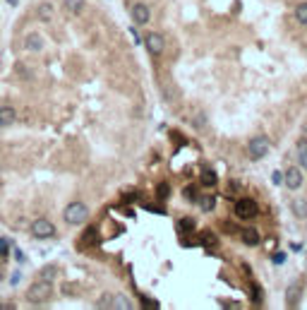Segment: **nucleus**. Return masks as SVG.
<instances>
[{"mask_svg":"<svg viewBox=\"0 0 307 310\" xmlns=\"http://www.w3.org/2000/svg\"><path fill=\"white\" fill-rule=\"evenodd\" d=\"M51 296H53V282H41V279H36V282L27 288V301L29 303H36V306L51 301Z\"/></svg>","mask_w":307,"mask_h":310,"instance_id":"f257e3e1","label":"nucleus"},{"mask_svg":"<svg viewBox=\"0 0 307 310\" xmlns=\"http://www.w3.org/2000/svg\"><path fill=\"white\" fill-rule=\"evenodd\" d=\"M156 195H159V199L168 198V185H166V183H161V185H159V193H156Z\"/></svg>","mask_w":307,"mask_h":310,"instance_id":"bb28decb","label":"nucleus"},{"mask_svg":"<svg viewBox=\"0 0 307 310\" xmlns=\"http://www.w3.org/2000/svg\"><path fill=\"white\" fill-rule=\"evenodd\" d=\"M300 296H303V282H293L286 288V308H298L300 303Z\"/></svg>","mask_w":307,"mask_h":310,"instance_id":"0eeeda50","label":"nucleus"},{"mask_svg":"<svg viewBox=\"0 0 307 310\" xmlns=\"http://www.w3.org/2000/svg\"><path fill=\"white\" fill-rule=\"evenodd\" d=\"M240 238H243L245 245H259V231L257 228H243Z\"/></svg>","mask_w":307,"mask_h":310,"instance_id":"ddd939ff","label":"nucleus"},{"mask_svg":"<svg viewBox=\"0 0 307 310\" xmlns=\"http://www.w3.org/2000/svg\"><path fill=\"white\" fill-rule=\"evenodd\" d=\"M142 303H144V308H159V303L156 301H149V298H142Z\"/></svg>","mask_w":307,"mask_h":310,"instance_id":"c756f323","label":"nucleus"},{"mask_svg":"<svg viewBox=\"0 0 307 310\" xmlns=\"http://www.w3.org/2000/svg\"><path fill=\"white\" fill-rule=\"evenodd\" d=\"M41 46H43V41H41L39 34H27V39H24V48L27 51H41Z\"/></svg>","mask_w":307,"mask_h":310,"instance_id":"2eb2a0df","label":"nucleus"},{"mask_svg":"<svg viewBox=\"0 0 307 310\" xmlns=\"http://www.w3.org/2000/svg\"><path fill=\"white\" fill-rule=\"evenodd\" d=\"M298 164H300V169L307 171V137L298 142Z\"/></svg>","mask_w":307,"mask_h":310,"instance_id":"f3484780","label":"nucleus"},{"mask_svg":"<svg viewBox=\"0 0 307 310\" xmlns=\"http://www.w3.org/2000/svg\"><path fill=\"white\" fill-rule=\"evenodd\" d=\"M96 308L99 310H111L113 308V293H103V296L96 301Z\"/></svg>","mask_w":307,"mask_h":310,"instance_id":"aec40b11","label":"nucleus"},{"mask_svg":"<svg viewBox=\"0 0 307 310\" xmlns=\"http://www.w3.org/2000/svg\"><path fill=\"white\" fill-rule=\"evenodd\" d=\"M113 308L115 310H132L135 303H132L127 296H123V293H113Z\"/></svg>","mask_w":307,"mask_h":310,"instance_id":"4468645a","label":"nucleus"},{"mask_svg":"<svg viewBox=\"0 0 307 310\" xmlns=\"http://www.w3.org/2000/svg\"><path fill=\"white\" fill-rule=\"evenodd\" d=\"M271 180H274L276 185H281V183H283V173H281V171H274V176H271Z\"/></svg>","mask_w":307,"mask_h":310,"instance_id":"c85d7f7f","label":"nucleus"},{"mask_svg":"<svg viewBox=\"0 0 307 310\" xmlns=\"http://www.w3.org/2000/svg\"><path fill=\"white\" fill-rule=\"evenodd\" d=\"M199 183H202L204 188H214V185L219 183L216 171H214V169H202V173H199Z\"/></svg>","mask_w":307,"mask_h":310,"instance_id":"9b49d317","label":"nucleus"},{"mask_svg":"<svg viewBox=\"0 0 307 310\" xmlns=\"http://www.w3.org/2000/svg\"><path fill=\"white\" fill-rule=\"evenodd\" d=\"M259 214V204L254 202V199L250 198H243L235 202V217L238 219H243V221H250V219H254Z\"/></svg>","mask_w":307,"mask_h":310,"instance_id":"20e7f679","label":"nucleus"},{"mask_svg":"<svg viewBox=\"0 0 307 310\" xmlns=\"http://www.w3.org/2000/svg\"><path fill=\"white\" fill-rule=\"evenodd\" d=\"M130 34H132V39H135V44H142V36H140V31H137V29L132 27V29H130Z\"/></svg>","mask_w":307,"mask_h":310,"instance_id":"7c9ffc66","label":"nucleus"},{"mask_svg":"<svg viewBox=\"0 0 307 310\" xmlns=\"http://www.w3.org/2000/svg\"><path fill=\"white\" fill-rule=\"evenodd\" d=\"M180 231H183V233H185V231H192V228H195V221H192V219H180Z\"/></svg>","mask_w":307,"mask_h":310,"instance_id":"5701e85b","label":"nucleus"},{"mask_svg":"<svg viewBox=\"0 0 307 310\" xmlns=\"http://www.w3.org/2000/svg\"><path fill=\"white\" fill-rule=\"evenodd\" d=\"M269 149H271V142L266 135H257V137H252L250 144H247V156H250L252 161H259V159H264L266 154H269Z\"/></svg>","mask_w":307,"mask_h":310,"instance_id":"7ed1b4c3","label":"nucleus"},{"mask_svg":"<svg viewBox=\"0 0 307 310\" xmlns=\"http://www.w3.org/2000/svg\"><path fill=\"white\" fill-rule=\"evenodd\" d=\"M7 253H10V241L7 238H0V257H5Z\"/></svg>","mask_w":307,"mask_h":310,"instance_id":"393cba45","label":"nucleus"},{"mask_svg":"<svg viewBox=\"0 0 307 310\" xmlns=\"http://www.w3.org/2000/svg\"><path fill=\"white\" fill-rule=\"evenodd\" d=\"M290 209H293V217L298 219H307V198H298L290 202Z\"/></svg>","mask_w":307,"mask_h":310,"instance_id":"f8f14e48","label":"nucleus"},{"mask_svg":"<svg viewBox=\"0 0 307 310\" xmlns=\"http://www.w3.org/2000/svg\"><path fill=\"white\" fill-rule=\"evenodd\" d=\"M271 260H274V265H283V262H286V253H274Z\"/></svg>","mask_w":307,"mask_h":310,"instance_id":"cd10ccee","label":"nucleus"},{"mask_svg":"<svg viewBox=\"0 0 307 310\" xmlns=\"http://www.w3.org/2000/svg\"><path fill=\"white\" fill-rule=\"evenodd\" d=\"M65 7H67L70 15H77V12H82L84 0H65Z\"/></svg>","mask_w":307,"mask_h":310,"instance_id":"412c9836","label":"nucleus"},{"mask_svg":"<svg viewBox=\"0 0 307 310\" xmlns=\"http://www.w3.org/2000/svg\"><path fill=\"white\" fill-rule=\"evenodd\" d=\"M132 20H135V24H146L149 20H151V10L144 5V2H135L132 5Z\"/></svg>","mask_w":307,"mask_h":310,"instance_id":"1a4fd4ad","label":"nucleus"},{"mask_svg":"<svg viewBox=\"0 0 307 310\" xmlns=\"http://www.w3.org/2000/svg\"><path fill=\"white\" fill-rule=\"evenodd\" d=\"M283 183L288 185V190H300V185H303V171H298V166H290L283 173Z\"/></svg>","mask_w":307,"mask_h":310,"instance_id":"6e6552de","label":"nucleus"},{"mask_svg":"<svg viewBox=\"0 0 307 310\" xmlns=\"http://www.w3.org/2000/svg\"><path fill=\"white\" fill-rule=\"evenodd\" d=\"M62 219L70 226H80L89 219V207L84 202H70L65 209H62Z\"/></svg>","mask_w":307,"mask_h":310,"instance_id":"f03ea898","label":"nucleus"},{"mask_svg":"<svg viewBox=\"0 0 307 310\" xmlns=\"http://www.w3.org/2000/svg\"><path fill=\"white\" fill-rule=\"evenodd\" d=\"M183 195H185V199H192V202H195V199H197V188H195V185H187Z\"/></svg>","mask_w":307,"mask_h":310,"instance_id":"b1692460","label":"nucleus"},{"mask_svg":"<svg viewBox=\"0 0 307 310\" xmlns=\"http://www.w3.org/2000/svg\"><path fill=\"white\" fill-rule=\"evenodd\" d=\"M39 279H41V282H56V279H58V267H56V265L43 267V269L39 272Z\"/></svg>","mask_w":307,"mask_h":310,"instance_id":"dca6fc26","label":"nucleus"},{"mask_svg":"<svg viewBox=\"0 0 307 310\" xmlns=\"http://www.w3.org/2000/svg\"><path fill=\"white\" fill-rule=\"evenodd\" d=\"M202 243H204V245H216V236H214V233H204V236H202Z\"/></svg>","mask_w":307,"mask_h":310,"instance_id":"a878e982","label":"nucleus"},{"mask_svg":"<svg viewBox=\"0 0 307 310\" xmlns=\"http://www.w3.org/2000/svg\"><path fill=\"white\" fill-rule=\"evenodd\" d=\"M197 202H199L202 212H211V209L216 207V198H214V195H202V198L197 199Z\"/></svg>","mask_w":307,"mask_h":310,"instance_id":"6ab92c4d","label":"nucleus"},{"mask_svg":"<svg viewBox=\"0 0 307 310\" xmlns=\"http://www.w3.org/2000/svg\"><path fill=\"white\" fill-rule=\"evenodd\" d=\"M290 250H293V253H300V250H303V245H300V243H293V245H290Z\"/></svg>","mask_w":307,"mask_h":310,"instance_id":"2f4dec72","label":"nucleus"},{"mask_svg":"<svg viewBox=\"0 0 307 310\" xmlns=\"http://www.w3.org/2000/svg\"><path fill=\"white\" fill-rule=\"evenodd\" d=\"M7 2H10V5H15V0H7Z\"/></svg>","mask_w":307,"mask_h":310,"instance_id":"473e14b6","label":"nucleus"},{"mask_svg":"<svg viewBox=\"0 0 307 310\" xmlns=\"http://www.w3.org/2000/svg\"><path fill=\"white\" fill-rule=\"evenodd\" d=\"M295 20H298L300 24H307V2H300V5L295 7Z\"/></svg>","mask_w":307,"mask_h":310,"instance_id":"4be33fe9","label":"nucleus"},{"mask_svg":"<svg viewBox=\"0 0 307 310\" xmlns=\"http://www.w3.org/2000/svg\"><path fill=\"white\" fill-rule=\"evenodd\" d=\"M31 236L39 238V241H46V238H53L56 236V226L51 224L48 219H36L31 224Z\"/></svg>","mask_w":307,"mask_h":310,"instance_id":"39448f33","label":"nucleus"},{"mask_svg":"<svg viewBox=\"0 0 307 310\" xmlns=\"http://www.w3.org/2000/svg\"><path fill=\"white\" fill-rule=\"evenodd\" d=\"M144 46H146V51H149L151 56H161V53H164V48H166V41H164V36H161V34L151 31V34H146V36H144Z\"/></svg>","mask_w":307,"mask_h":310,"instance_id":"423d86ee","label":"nucleus"},{"mask_svg":"<svg viewBox=\"0 0 307 310\" xmlns=\"http://www.w3.org/2000/svg\"><path fill=\"white\" fill-rule=\"evenodd\" d=\"M36 15H39V20H41V22H51V20H53V7H51L48 2H43V5H39Z\"/></svg>","mask_w":307,"mask_h":310,"instance_id":"a211bd4d","label":"nucleus"},{"mask_svg":"<svg viewBox=\"0 0 307 310\" xmlns=\"http://www.w3.org/2000/svg\"><path fill=\"white\" fill-rule=\"evenodd\" d=\"M15 120H17V111L12 106L0 109V128H10V125H15Z\"/></svg>","mask_w":307,"mask_h":310,"instance_id":"9d476101","label":"nucleus"}]
</instances>
